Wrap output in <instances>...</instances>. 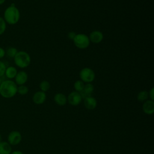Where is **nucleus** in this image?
<instances>
[{
    "label": "nucleus",
    "instance_id": "obj_24",
    "mask_svg": "<svg viewBox=\"0 0 154 154\" xmlns=\"http://www.w3.org/2000/svg\"><path fill=\"white\" fill-rule=\"evenodd\" d=\"M149 97L150 98V100H154V88H152L149 92Z\"/></svg>",
    "mask_w": 154,
    "mask_h": 154
},
{
    "label": "nucleus",
    "instance_id": "obj_2",
    "mask_svg": "<svg viewBox=\"0 0 154 154\" xmlns=\"http://www.w3.org/2000/svg\"><path fill=\"white\" fill-rule=\"evenodd\" d=\"M20 12L14 4L8 7L4 13V17L6 23L9 25L16 24L20 19Z\"/></svg>",
    "mask_w": 154,
    "mask_h": 154
},
{
    "label": "nucleus",
    "instance_id": "obj_11",
    "mask_svg": "<svg viewBox=\"0 0 154 154\" xmlns=\"http://www.w3.org/2000/svg\"><path fill=\"white\" fill-rule=\"evenodd\" d=\"M88 37L90 42L94 43H99L102 41L103 38V35L100 31L96 30L91 32Z\"/></svg>",
    "mask_w": 154,
    "mask_h": 154
},
{
    "label": "nucleus",
    "instance_id": "obj_8",
    "mask_svg": "<svg viewBox=\"0 0 154 154\" xmlns=\"http://www.w3.org/2000/svg\"><path fill=\"white\" fill-rule=\"evenodd\" d=\"M46 99L45 92L38 91L35 92L32 96V101L37 105H41L45 102Z\"/></svg>",
    "mask_w": 154,
    "mask_h": 154
},
{
    "label": "nucleus",
    "instance_id": "obj_23",
    "mask_svg": "<svg viewBox=\"0 0 154 154\" xmlns=\"http://www.w3.org/2000/svg\"><path fill=\"white\" fill-rule=\"evenodd\" d=\"M7 66L4 62L0 60V77H2L5 75Z\"/></svg>",
    "mask_w": 154,
    "mask_h": 154
},
{
    "label": "nucleus",
    "instance_id": "obj_5",
    "mask_svg": "<svg viewBox=\"0 0 154 154\" xmlns=\"http://www.w3.org/2000/svg\"><path fill=\"white\" fill-rule=\"evenodd\" d=\"M79 77L81 80L84 82L90 83L94 81L95 78V73L91 69L85 67L80 71Z\"/></svg>",
    "mask_w": 154,
    "mask_h": 154
},
{
    "label": "nucleus",
    "instance_id": "obj_7",
    "mask_svg": "<svg viewBox=\"0 0 154 154\" xmlns=\"http://www.w3.org/2000/svg\"><path fill=\"white\" fill-rule=\"evenodd\" d=\"M67 99L70 105L72 106H77L81 102L82 99L79 93L74 91H72L69 94Z\"/></svg>",
    "mask_w": 154,
    "mask_h": 154
},
{
    "label": "nucleus",
    "instance_id": "obj_15",
    "mask_svg": "<svg viewBox=\"0 0 154 154\" xmlns=\"http://www.w3.org/2000/svg\"><path fill=\"white\" fill-rule=\"evenodd\" d=\"M54 101L59 106H64L66 104L67 99V97L61 93H57L54 96Z\"/></svg>",
    "mask_w": 154,
    "mask_h": 154
},
{
    "label": "nucleus",
    "instance_id": "obj_30",
    "mask_svg": "<svg viewBox=\"0 0 154 154\" xmlns=\"http://www.w3.org/2000/svg\"><path fill=\"white\" fill-rule=\"evenodd\" d=\"M2 137L1 134H0V142H1V141H2Z\"/></svg>",
    "mask_w": 154,
    "mask_h": 154
},
{
    "label": "nucleus",
    "instance_id": "obj_13",
    "mask_svg": "<svg viewBox=\"0 0 154 154\" xmlns=\"http://www.w3.org/2000/svg\"><path fill=\"white\" fill-rule=\"evenodd\" d=\"M84 105L87 109H94L97 106V100L94 97L91 96L84 99Z\"/></svg>",
    "mask_w": 154,
    "mask_h": 154
},
{
    "label": "nucleus",
    "instance_id": "obj_6",
    "mask_svg": "<svg viewBox=\"0 0 154 154\" xmlns=\"http://www.w3.org/2000/svg\"><path fill=\"white\" fill-rule=\"evenodd\" d=\"M22 139V135L18 131H12L7 136V142L11 146L19 144L21 142Z\"/></svg>",
    "mask_w": 154,
    "mask_h": 154
},
{
    "label": "nucleus",
    "instance_id": "obj_19",
    "mask_svg": "<svg viewBox=\"0 0 154 154\" xmlns=\"http://www.w3.org/2000/svg\"><path fill=\"white\" fill-rule=\"evenodd\" d=\"M84 82L81 80H77L74 83V88L76 91L80 93L84 87Z\"/></svg>",
    "mask_w": 154,
    "mask_h": 154
},
{
    "label": "nucleus",
    "instance_id": "obj_18",
    "mask_svg": "<svg viewBox=\"0 0 154 154\" xmlns=\"http://www.w3.org/2000/svg\"><path fill=\"white\" fill-rule=\"evenodd\" d=\"M17 52V50L16 48L14 47H10L5 51V55H7V56L8 58H14Z\"/></svg>",
    "mask_w": 154,
    "mask_h": 154
},
{
    "label": "nucleus",
    "instance_id": "obj_4",
    "mask_svg": "<svg viewBox=\"0 0 154 154\" xmlns=\"http://www.w3.org/2000/svg\"><path fill=\"white\" fill-rule=\"evenodd\" d=\"M73 40L75 45L81 49L88 48L90 42L89 37L85 34H76Z\"/></svg>",
    "mask_w": 154,
    "mask_h": 154
},
{
    "label": "nucleus",
    "instance_id": "obj_3",
    "mask_svg": "<svg viewBox=\"0 0 154 154\" xmlns=\"http://www.w3.org/2000/svg\"><path fill=\"white\" fill-rule=\"evenodd\" d=\"M13 59L15 64L21 69L27 67L31 63V57L29 55L23 51H17Z\"/></svg>",
    "mask_w": 154,
    "mask_h": 154
},
{
    "label": "nucleus",
    "instance_id": "obj_16",
    "mask_svg": "<svg viewBox=\"0 0 154 154\" xmlns=\"http://www.w3.org/2000/svg\"><path fill=\"white\" fill-rule=\"evenodd\" d=\"M17 73V71L16 67L14 66H8L6 68L4 75H5L6 78H7L8 79H12L15 78Z\"/></svg>",
    "mask_w": 154,
    "mask_h": 154
},
{
    "label": "nucleus",
    "instance_id": "obj_12",
    "mask_svg": "<svg viewBox=\"0 0 154 154\" xmlns=\"http://www.w3.org/2000/svg\"><path fill=\"white\" fill-rule=\"evenodd\" d=\"M94 91V86L90 83H87L84 85L83 90L79 93L82 99H85L87 97L91 96Z\"/></svg>",
    "mask_w": 154,
    "mask_h": 154
},
{
    "label": "nucleus",
    "instance_id": "obj_1",
    "mask_svg": "<svg viewBox=\"0 0 154 154\" xmlns=\"http://www.w3.org/2000/svg\"><path fill=\"white\" fill-rule=\"evenodd\" d=\"M17 85L11 79H5L0 85V95L5 99L14 97L17 93Z\"/></svg>",
    "mask_w": 154,
    "mask_h": 154
},
{
    "label": "nucleus",
    "instance_id": "obj_17",
    "mask_svg": "<svg viewBox=\"0 0 154 154\" xmlns=\"http://www.w3.org/2000/svg\"><path fill=\"white\" fill-rule=\"evenodd\" d=\"M137 100L140 102H144L149 98V92L146 90H143L139 92L137 94Z\"/></svg>",
    "mask_w": 154,
    "mask_h": 154
},
{
    "label": "nucleus",
    "instance_id": "obj_21",
    "mask_svg": "<svg viewBox=\"0 0 154 154\" xmlns=\"http://www.w3.org/2000/svg\"><path fill=\"white\" fill-rule=\"evenodd\" d=\"M29 89L25 85H21L17 86V93H18L20 95H25L28 93Z\"/></svg>",
    "mask_w": 154,
    "mask_h": 154
},
{
    "label": "nucleus",
    "instance_id": "obj_29",
    "mask_svg": "<svg viewBox=\"0 0 154 154\" xmlns=\"http://www.w3.org/2000/svg\"><path fill=\"white\" fill-rule=\"evenodd\" d=\"M2 77H3V76H2ZM2 77H0V85H1V83L2 82V81H4V79H2Z\"/></svg>",
    "mask_w": 154,
    "mask_h": 154
},
{
    "label": "nucleus",
    "instance_id": "obj_28",
    "mask_svg": "<svg viewBox=\"0 0 154 154\" xmlns=\"http://www.w3.org/2000/svg\"><path fill=\"white\" fill-rule=\"evenodd\" d=\"M5 0H0V5L3 4L5 2Z\"/></svg>",
    "mask_w": 154,
    "mask_h": 154
},
{
    "label": "nucleus",
    "instance_id": "obj_27",
    "mask_svg": "<svg viewBox=\"0 0 154 154\" xmlns=\"http://www.w3.org/2000/svg\"><path fill=\"white\" fill-rule=\"evenodd\" d=\"M10 154H24V153L22 152L19 150H14V151H12Z\"/></svg>",
    "mask_w": 154,
    "mask_h": 154
},
{
    "label": "nucleus",
    "instance_id": "obj_25",
    "mask_svg": "<svg viewBox=\"0 0 154 154\" xmlns=\"http://www.w3.org/2000/svg\"><path fill=\"white\" fill-rule=\"evenodd\" d=\"M76 34L75 32L71 31V32H69L68 33L67 37H69V39H70V40H73L74 38H75V37L76 36Z\"/></svg>",
    "mask_w": 154,
    "mask_h": 154
},
{
    "label": "nucleus",
    "instance_id": "obj_9",
    "mask_svg": "<svg viewBox=\"0 0 154 154\" xmlns=\"http://www.w3.org/2000/svg\"><path fill=\"white\" fill-rule=\"evenodd\" d=\"M14 82L17 85H24L28 80V74L25 71L18 72L14 78Z\"/></svg>",
    "mask_w": 154,
    "mask_h": 154
},
{
    "label": "nucleus",
    "instance_id": "obj_22",
    "mask_svg": "<svg viewBox=\"0 0 154 154\" xmlns=\"http://www.w3.org/2000/svg\"><path fill=\"white\" fill-rule=\"evenodd\" d=\"M7 28V23L3 17L0 16V35L4 34Z\"/></svg>",
    "mask_w": 154,
    "mask_h": 154
},
{
    "label": "nucleus",
    "instance_id": "obj_14",
    "mask_svg": "<svg viewBox=\"0 0 154 154\" xmlns=\"http://www.w3.org/2000/svg\"><path fill=\"white\" fill-rule=\"evenodd\" d=\"M11 152L12 147L7 141L0 142V154H10Z\"/></svg>",
    "mask_w": 154,
    "mask_h": 154
},
{
    "label": "nucleus",
    "instance_id": "obj_26",
    "mask_svg": "<svg viewBox=\"0 0 154 154\" xmlns=\"http://www.w3.org/2000/svg\"><path fill=\"white\" fill-rule=\"evenodd\" d=\"M5 55V51L1 47H0V59L4 57Z\"/></svg>",
    "mask_w": 154,
    "mask_h": 154
},
{
    "label": "nucleus",
    "instance_id": "obj_20",
    "mask_svg": "<svg viewBox=\"0 0 154 154\" xmlns=\"http://www.w3.org/2000/svg\"><path fill=\"white\" fill-rule=\"evenodd\" d=\"M39 87L41 91L43 92H46L48 90H49L50 88V83L48 81L44 80L40 82Z\"/></svg>",
    "mask_w": 154,
    "mask_h": 154
},
{
    "label": "nucleus",
    "instance_id": "obj_10",
    "mask_svg": "<svg viewBox=\"0 0 154 154\" xmlns=\"http://www.w3.org/2000/svg\"><path fill=\"white\" fill-rule=\"evenodd\" d=\"M143 111L148 115H151L154 112V102L152 100L144 101L142 106Z\"/></svg>",
    "mask_w": 154,
    "mask_h": 154
}]
</instances>
